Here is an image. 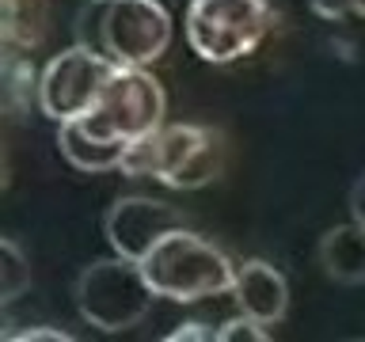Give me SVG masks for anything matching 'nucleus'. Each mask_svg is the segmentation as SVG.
<instances>
[{
    "label": "nucleus",
    "instance_id": "obj_15",
    "mask_svg": "<svg viewBox=\"0 0 365 342\" xmlns=\"http://www.w3.org/2000/svg\"><path fill=\"white\" fill-rule=\"evenodd\" d=\"M308 4H312V11H316L319 19L339 23V19L354 16V4H358V0H308Z\"/></svg>",
    "mask_w": 365,
    "mask_h": 342
},
{
    "label": "nucleus",
    "instance_id": "obj_19",
    "mask_svg": "<svg viewBox=\"0 0 365 342\" xmlns=\"http://www.w3.org/2000/svg\"><path fill=\"white\" fill-rule=\"evenodd\" d=\"M354 16H361V19H365V0H358V4H354Z\"/></svg>",
    "mask_w": 365,
    "mask_h": 342
},
{
    "label": "nucleus",
    "instance_id": "obj_7",
    "mask_svg": "<svg viewBox=\"0 0 365 342\" xmlns=\"http://www.w3.org/2000/svg\"><path fill=\"white\" fill-rule=\"evenodd\" d=\"M114 68L107 57L84 50V46H68L65 53L50 57V65L38 76V110L46 118H53L57 125L84 118V114L99 103L107 80L114 76Z\"/></svg>",
    "mask_w": 365,
    "mask_h": 342
},
{
    "label": "nucleus",
    "instance_id": "obj_2",
    "mask_svg": "<svg viewBox=\"0 0 365 342\" xmlns=\"http://www.w3.org/2000/svg\"><path fill=\"white\" fill-rule=\"evenodd\" d=\"M122 171L160 179L171 190H198L225 171V141L205 125H156L125 148Z\"/></svg>",
    "mask_w": 365,
    "mask_h": 342
},
{
    "label": "nucleus",
    "instance_id": "obj_1",
    "mask_svg": "<svg viewBox=\"0 0 365 342\" xmlns=\"http://www.w3.org/2000/svg\"><path fill=\"white\" fill-rule=\"evenodd\" d=\"M73 34L118 68H148L171 46V11L160 0H84Z\"/></svg>",
    "mask_w": 365,
    "mask_h": 342
},
{
    "label": "nucleus",
    "instance_id": "obj_3",
    "mask_svg": "<svg viewBox=\"0 0 365 342\" xmlns=\"http://www.w3.org/2000/svg\"><path fill=\"white\" fill-rule=\"evenodd\" d=\"M141 266L148 281H153L156 296H168V301H179V304L232 293L236 270H240L221 247H213L210 239H202L190 228L168 232L141 259Z\"/></svg>",
    "mask_w": 365,
    "mask_h": 342
},
{
    "label": "nucleus",
    "instance_id": "obj_6",
    "mask_svg": "<svg viewBox=\"0 0 365 342\" xmlns=\"http://www.w3.org/2000/svg\"><path fill=\"white\" fill-rule=\"evenodd\" d=\"M164 88L148 68H114L99 103L80 122L107 141L133 145L156 125H164Z\"/></svg>",
    "mask_w": 365,
    "mask_h": 342
},
{
    "label": "nucleus",
    "instance_id": "obj_12",
    "mask_svg": "<svg viewBox=\"0 0 365 342\" xmlns=\"http://www.w3.org/2000/svg\"><path fill=\"white\" fill-rule=\"evenodd\" d=\"M4 50H38L50 34V0H0Z\"/></svg>",
    "mask_w": 365,
    "mask_h": 342
},
{
    "label": "nucleus",
    "instance_id": "obj_18",
    "mask_svg": "<svg viewBox=\"0 0 365 342\" xmlns=\"http://www.w3.org/2000/svg\"><path fill=\"white\" fill-rule=\"evenodd\" d=\"M350 221L365 224V175L350 187Z\"/></svg>",
    "mask_w": 365,
    "mask_h": 342
},
{
    "label": "nucleus",
    "instance_id": "obj_14",
    "mask_svg": "<svg viewBox=\"0 0 365 342\" xmlns=\"http://www.w3.org/2000/svg\"><path fill=\"white\" fill-rule=\"evenodd\" d=\"M217 338H221V342H267L270 331H267V323H262V319L240 312L236 319H228V323L217 327Z\"/></svg>",
    "mask_w": 365,
    "mask_h": 342
},
{
    "label": "nucleus",
    "instance_id": "obj_4",
    "mask_svg": "<svg viewBox=\"0 0 365 342\" xmlns=\"http://www.w3.org/2000/svg\"><path fill=\"white\" fill-rule=\"evenodd\" d=\"M73 296L84 323H91L103 335H118V331H130L148 316L156 289L137 259L114 255V259H96L91 266L80 270Z\"/></svg>",
    "mask_w": 365,
    "mask_h": 342
},
{
    "label": "nucleus",
    "instance_id": "obj_16",
    "mask_svg": "<svg viewBox=\"0 0 365 342\" xmlns=\"http://www.w3.org/2000/svg\"><path fill=\"white\" fill-rule=\"evenodd\" d=\"M8 342H31V338H50V342H68L73 335L61 327H27V331H4Z\"/></svg>",
    "mask_w": 365,
    "mask_h": 342
},
{
    "label": "nucleus",
    "instance_id": "obj_8",
    "mask_svg": "<svg viewBox=\"0 0 365 342\" xmlns=\"http://www.w3.org/2000/svg\"><path fill=\"white\" fill-rule=\"evenodd\" d=\"M175 228H187V217L175 205L160 198H145V194L118 198L103 217V232H107V244L114 247V255H125L137 262Z\"/></svg>",
    "mask_w": 365,
    "mask_h": 342
},
{
    "label": "nucleus",
    "instance_id": "obj_13",
    "mask_svg": "<svg viewBox=\"0 0 365 342\" xmlns=\"http://www.w3.org/2000/svg\"><path fill=\"white\" fill-rule=\"evenodd\" d=\"M27 285H31V259L23 255L16 239L4 236L0 239V301L4 304L19 301Z\"/></svg>",
    "mask_w": 365,
    "mask_h": 342
},
{
    "label": "nucleus",
    "instance_id": "obj_5",
    "mask_svg": "<svg viewBox=\"0 0 365 342\" xmlns=\"http://www.w3.org/2000/svg\"><path fill=\"white\" fill-rule=\"evenodd\" d=\"M274 11L267 0H190L187 4V42L210 65H232L251 57L267 38Z\"/></svg>",
    "mask_w": 365,
    "mask_h": 342
},
{
    "label": "nucleus",
    "instance_id": "obj_11",
    "mask_svg": "<svg viewBox=\"0 0 365 342\" xmlns=\"http://www.w3.org/2000/svg\"><path fill=\"white\" fill-rule=\"evenodd\" d=\"M319 266L339 285H361L365 281V224H335L319 239Z\"/></svg>",
    "mask_w": 365,
    "mask_h": 342
},
{
    "label": "nucleus",
    "instance_id": "obj_9",
    "mask_svg": "<svg viewBox=\"0 0 365 342\" xmlns=\"http://www.w3.org/2000/svg\"><path fill=\"white\" fill-rule=\"evenodd\" d=\"M232 296H236L240 312L262 319L267 327H274L285 312H289V281H285V274L267 259L240 262Z\"/></svg>",
    "mask_w": 365,
    "mask_h": 342
},
{
    "label": "nucleus",
    "instance_id": "obj_10",
    "mask_svg": "<svg viewBox=\"0 0 365 342\" xmlns=\"http://www.w3.org/2000/svg\"><path fill=\"white\" fill-rule=\"evenodd\" d=\"M57 148H61V156H65L76 171L99 175V171H118L122 160H125V148H130V145L107 141V137L91 133L80 118H73V122H61V130H57Z\"/></svg>",
    "mask_w": 365,
    "mask_h": 342
},
{
    "label": "nucleus",
    "instance_id": "obj_17",
    "mask_svg": "<svg viewBox=\"0 0 365 342\" xmlns=\"http://www.w3.org/2000/svg\"><path fill=\"white\" fill-rule=\"evenodd\" d=\"M168 338L171 342H182V338H217V331L205 327V323H179V331H171Z\"/></svg>",
    "mask_w": 365,
    "mask_h": 342
}]
</instances>
